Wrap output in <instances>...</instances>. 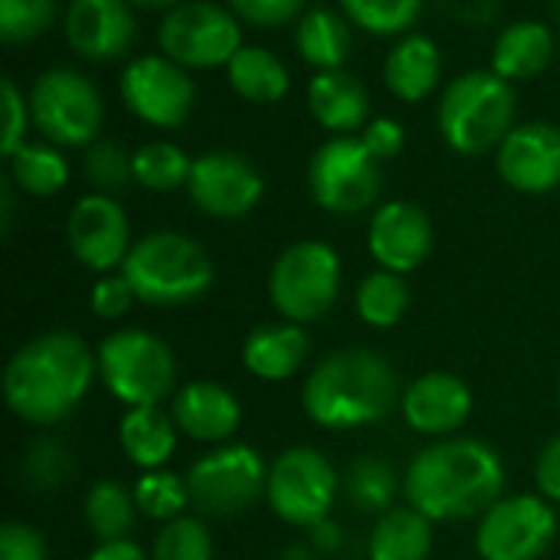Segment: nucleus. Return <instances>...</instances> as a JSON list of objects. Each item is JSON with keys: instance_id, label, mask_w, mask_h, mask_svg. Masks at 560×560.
I'll return each mask as SVG.
<instances>
[{"instance_id": "nucleus-40", "label": "nucleus", "mask_w": 560, "mask_h": 560, "mask_svg": "<svg viewBox=\"0 0 560 560\" xmlns=\"http://www.w3.org/2000/svg\"><path fill=\"white\" fill-rule=\"evenodd\" d=\"M23 469H26V476L33 479L36 489H56L69 472V453L56 440H39V443L30 446V453L23 459Z\"/></svg>"}, {"instance_id": "nucleus-34", "label": "nucleus", "mask_w": 560, "mask_h": 560, "mask_svg": "<svg viewBox=\"0 0 560 560\" xmlns=\"http://www.w3.org/2000/svg\"><path fill=\"white\" fill-rule=\"evenodd\" d=\"M131 167H135V180L141 187L167 194V190H177L180 184L190 180L194 161L171 141H151V144L135 151Z\"/></svg>"}, {"instance_id": "nucleus-5", "label": "nucleus", "mask_w": 560, "mask_h": 560, "mask_svg": "<svg viewBox=\"0 0 560 560\" xmlns=\"http://www.w3.org/2000/svg\"><path fill=\"white\" fill-rule=\"evenodd\" d=\"M515 89L492 69L463 72L446 85L440 102V131L459 154L499 148L515 128Z\"/></svg>"}, {"instance_id": "nucleus-17", "label": "nucleus", "mask_w": 560, "mask_h": 560, "mask_svg": "<svg viewBox=\"0 0 560 560\" xmlns=\"http://www.w3.org/2000/svg\"><path fill=\"white\" fill-rule=\"evenodd\" d=\"M368 249L387 272H413L433 249V226L430 217L407 200L384 203L368 226Z\"/></svg>"}, {"instance_id": "nucleus-28", "label": "nucleus", "mask_w": 560, "mask_h": 560, "mask_svg": "<svg viewBox=\"0 0 560 560\" xmlns=\"http://www.w3.org/2000/svg\"><path fill=\"white\" fill-rule=\"evenodd\" d=\"M226 79L236 95L256 105L279 102L289 92V69L276 52L262 46H243L226 66Z\"/></svg>"}, {"instance_id": "nucleus-12", "label": "nucleus", "mask_w": 560, "mask_h": 560, "mask_svg": "<svg viewBox=\"0 0 560 560\" xmlns=\"http://www.w3.org/2000/svg\"><path fill=\"white\" fill-rule=\"evenodd\" d=\"M158 43L164 56L184 69H210L230 66V59L243 49V33L230 10L203 0H184L161 20Z\"/></svg>"}, {"instance_id": "nucleus-42", "label": "nucleus", "mask_w": 560, "mask_h": 560, "mask_svg": "<svg viewBox=\"0 0 560 560\" xmlns=\"http://www.w3.org/2000/svg\"><path fill=\"white\" fill-rule=\"evenodd\" d=\"M46 538L26 522H7L0 528V560H46Z\"/></svg>"}, {"instance_id": "nucleus-18", "label": "nucleus", "mask_w": 560, "mask_h": 560, "mask_svg": "<svg viewBox=\"0 0 560 560\" xmlns=\"http://www.w3.org/2000/svg\"><path fill=\"white\" fill-rule=\"evenodd\" d=\"M499 174L522 194H548L560 184V128L518 125L499 144Z\"/></svg>"}, {"instance_id": "nucleus-45", "label": "nucleus", "mask_w": 560, "mask_h": 560, "mask_svg": "<svg viewBox=\"0 0 560 560\" xmlns=\"http://www.w3.org/2000/svg\"><path fill=\"white\" fill-rule=\"evenodd\" d=\"M361 141H364V148H368L377 161H390V158H397V154L404 151V141H407V138H404L400 121H394V118H374V121L364 125Z\"/></svg>"}, {"instance_id": "nucleus-16", "label": "nucleus", "mask_w": 560, "mask_h": 560, "mask_svg": "<svg viewBox=\"0 0 560 560\" xmlns=\"http://www.w3.org/2000/svg\"><path fill=\"white\" fill-rule=\"evenodd\" d=\"M66 240L72 256L92 272H112L128 259L135 246L128 217L121 203L108 194H89L75 200V207L69 210Z\"/></svg>"}, {"instance_id": "nucleus-2", "label": "nucleus", "mask_w": 560, "mask_h": 560, "mask_svg": "<svg viewBox=\"0 0 560 560\" xmlns=\"http://www.w3.org/2000/svg\"><path fill=\"white\" fill-rule=\"evenodd\" d=\"M95 374V351L75 331H46L7 361L3 400L23 423L56 427L82 404Z\"/></svg>"}, {"instance_id": "nucleus-20", "label": "nucleus", "mask_w": 560, "mask_h": 560, "mask_svg": "<svg viewBox=\"0 0 560 560\" xmlns=\"http://www.w3.org/2000/svg\"><path fill=\"white\" fill-rule=\"evenodd\" d=\"M69 46L92 62L118 59L135 39V16L128 0H72L66 13Z\"/></svg>"}, {"instance_id": "nucleus-19", "label": "nucleus", "mask_w": 560, "mask_h": 560, "mask_svg": "<svg viewBox=\"0 0 560 560\" xmlns=\"http://www.w3.org/2000/svg\"><path fill=\"white\" fill-rule=\"evenodd\" d=\"M400 413L413 433L446 440L472 417V390L456 374L430 371L404 390Z\"/></svg>"}, {"instance_id": "nucleus-47", "label": "nucleus", "mask_w": 560, "mask_h": 560, "mask_svg": "<svg viewBox=\"0 0 560 560\" xmlns=\"http://www.w3.org/2000/svg\"><path fill=\"white\" fill-rule=\"evenodd\" d=\"M85 560H151L135 541H102Z\"/></svg>"}, {"instance_id": "nucleus-44", "label": "nucleus", "mask_w": 560, "mask_h": 560, "mask_svg": "<svg viewBox=\"0 0 560 560\" xmlns=\"http://www.w3.org/2000/svg\"><path fill=\"white\" fill-rule=\"evenodd\" d=\"M236 16L256 26H282L292 16H299L305 0H230Z\"/></svg>"}, {"instance_id": "nucleus-37", "label": "nucleus", "mask_w": 560, "mask_h": 560, "mask_svg": "<svg viewBox=\"0 0 560 560\" xmlns=\"http://www.w3.org/2000/svg\"><path fill=\"white\" fill-rule=\"evenodd\" d=\"M151 560H213V538L200 518L180 515L158 532Z\"/></svg>"}, {"instance_id": "nucleus-14", "label": "nucleus", "mask_w": 560, "mask_h": 560, "mask_svg": "<svg viewBox=\"0 0 560 560\" xmlns=\"http://www.w3.org/2000/svg\"><path fill=\"white\" fill-rule=\"evenodd\" d=\"M125 105L154 128H177L194 108V82L167 56H141L121 72Z\"/></svg>"}, {"instance_id": "nucleus-38", "label": "nucleus", "mask_w": 560, "mask_h": 560, "mask_svg": "<svg viewBox=\"0 0 560 560\" xmlns=\"http://www.w3.org/2000/svg\"><path fill=\"white\" fill-rule=\"evenodd\" d=\"M56 16V0H0V39L16 46L43 36Z\"/></svg>"}, {"instance_id": "nucleus-13", "label": "nucleus", "mask_w": 560, "mask_h": 560, "mask_svg": "<svg viewBox=\"0 0 560 560\" xmlns=\"http://www.w3.org/2000/svg\"><path fill=\"white\" fill-rule=\"evenodd\" d=\"M558 535V512L541 495L499 499L476 528L482 560H541Z\"/></svg>"}, {"instance_id": "nucleus-33", "label": "nucleus", "mask_w": 560, "mask_h": 560, "mask_svg": "<svg viewBox=\"0 0 560 560\" xmlns=\"http://www.w3.org/2000/svg\"><path fill=\"white\" fill-rule=\"evenodd\" d=\"M345 495L358 512H374L384 515L394 509V495H397V476L384 459L374 456H361L348 466L345 472Z\"/></svg>"}, {"instance_id": "nucleus-31", "label": "nucleus", "mask_w": 560, "mask_h": 560, "mask_svg": "<svg viewBox=\"0 0 560 560\" xmlns=\"http://www.w3.org/2000/svg\"><path fill=\"white\" fill-rule=\"evenodd\" d=\"M354 308H358L361 322H368L371 328H394V325H400V318L410 308V289H407L404 276L377 269L361 279Z\"/></svg>"}, {"instance_id": "nucleus-35", "label": "nucleus", "mask_w": 560, "mask_h": 560, "mask_svg": "<svg viewBox=\"0 0 560 560\" xmlns=\"http://www.w3.org/2000/svg\"><path fill=\"white\" fill-rule=\"evenodd\" d=\"M135 502H138V512L144 518L174 522L190 505L187 479H180V476H174L167 469H151L135 482Z\"/></svg>"}, {"instance_id": "nucleus-4", "label": "nucleus", "mask_w": 560, "mask_h": 560, "mask_svg": "<svg viewBox=\"0 0 560 560\" xmlns=\"http://www.w3.org/2000/svg\"><path fill=\"white\" fill-rule=\"evenodd\" d=\"M121 276L135 289L138 302L174 308L197 302L213 285V259L197 240L164 230L148 233L131 246L121 262Z\"/></svg>"}, {"instance_id": "nucleus-25", "label": "nucleus", "mask_w": 560, "mask_h": 560, "mask_svg": "<svg viewBox=\"0 0 560 560\" xmlns=\"http://www.w3.org/2000/svg\"><path fill=\"white\" fill-rule=\"evenodd\" d=\"M440 72H443L440 46L430 36H420V33H413L404 43H397L394 52L384 62V82L404 102L427 98L436 89Z\"/></svg>"}, {"instance_id": "nucleus-9", "label": "nucleus", "mask_w": 560, "mask_h": 560, "mask_svg": "<svg viewBox=\"0 0 560 560\" xmlns=\"http://www.w3.org/2000/svg\"><path fill=\"white\" fill-rule=\"evenodd\" d=\"M338 472L331 459L312 446H292L269 466L266 502L285 525L318 528L338 499Z\"/></svg>"}, {"instance_id": "nucleus-22", "label": "nucleus", "mask_w": 560, "mask_h": 560, "mask_svg": "<svg viewBox=\"0 0 560 560\" xmlns=\"http://www.w3.org/2000/svg\"><path fill=\"white\" fill-rule=\"evenodd\" d=\"M308 358V335L295 322H272L249 331L243 345V364L253 377L279 384L299 374Z\"/></svg>"}, {"instance_id": "nucleus-10", "label": "nucleus", "mask_w": 560, "mask_h": 560, "mask_svg": "<svg viewBox=\"0 0 560 560\" xmlns=\"http://www.w3.org/2000/svg\"><path fill=\"white\" fill-rule=\"evenodd\" d=\"M30 115L46 141L59 148H85L98 138L102 98L75 69H46L33 82Z\"/></svg>"}, {"instance_id": "nucleus-1", "label": "nucleus", "mask_w": 560, "mask_h": 560, "mask_svg": "<svg viewBox=\"0 0 560 560\" xmlns=\"http://www.w3.org/2000/svg\"><path fill=\"white\" fill-rule=\"evenodd\" d=\"M502 456L489 443L466 436H446L417 453L404 479V495L410 509H417L430 522H466L476 515L482 518L502 499Z\"/></svg>"}, {"instance_id": "nucleus-50", "label": "nucleus", "mask_w": 560, "mask_h": 560, "mask_svg": "<svg viewBox=\"0 0 560 560\" xmlns=\"http://www.w3.org/2000/svg\"><path fill=\"white\" fill-rule=\"evenodd\" d=\"M558 7H560V0H558Z\"/></svg>"}, {"instance_id": "nucleus-43", "label": "nucleus", "mask_w": 560, "mask_h": 560, "mask_svg": "<svg viewBox=\"0 0 560 560\" xmlns=\"http://www.w3.org/2000/svg\"><path fill=\"white\" fill-rule=\"evenodd\" d=\"M20 144H26V102H23L20 89L13 85V79H3V138H0V148L7 158H13L20 151Z\"/></svg>"}, {"instance_id": "nucleus-11", "label": "nucleus", "mask_w": 560, "mask_h": 560, "mask_svg": "<svg viewBox=\"0 0 560 560\" xmlns=\"http://www.w3.org/2000/svg\"><path fill=\"white\" fill-rule=\"evenodd\" d=\"M308 187L328 213L354 217L374 207L381 194V161L361 138L338 135L322 144L308 164Z\"/></svg>"}, {"instance_id": "nucleus-26", "label": "nucleus", "mask_w": 560, "mask_h": 560, "mask_svg": "<svg viewBox=\"0 0 560 560\" xmlns=\"http://www.w3.org/2000/svg\"><path fill=\"white\" fill-rule=\"evenodd\" d=\"M433 551V522L417 509H390L368 538L371 560H427Z\"/></svg>"}, {"instance_id": "nucleus-49", "label": "nucleus", "mask_w": 560, "mask_h": 560, "mask_svg": "<svg viewBox=\"0 0 560 560\" xmlns=\"http://www.w3.org/2000/svg\"><path fill=\"white\" fill-rule=\"evenodd\" d=\"M558 400H560V387H558Z\"/></svg>"}, {"instance_id": "nucleus-30", "label": "nucleus", "mask_w": 560, "mask_h": 560, "mask_svg": "<svg viewBox=\"0 0 560 560\" xmlns=\"http://www.w3.org/2000/svg\"><path fill=\"white\" fill-rule=\"evenodd\" d=\"M135 489L121 486L118 479H98L85 495V525L102 541H125L138 518Z\"/></svg>"}, {"instance_id": "nucleus-41", "label": "nucleus", "mask_w": 560, "mask_h": 560, "mask_svg": "<svg viewBox=\"0 0 560 560\" xmlns=\"http://www.w3.org/2000/svg\"><path fill=\"white\" fill-rule=\"evenodd\" d=\"M92 312L105 322H115V318H125L131 312V305L138 302L135 289L128 285L125 276H102L95 285H92Z\"/></svg>"}, {"instance_id": "nucleus-29", "label": "nucleus", "mask_w": 560, "mask_h": 560, "mask_svg": "<svg viewBox=\"0 0 560 560\" xmlns=\"http://www.w3.org/2000/svg\"><path fill=\"white\" fill-rule=\"evenodd\" d=\"M295 43H299L302 59H305L312 69H318V72L341 69V62H345L348 52H351L348 23H345L335 10H325V7L308 10V13L299 20Z\"/></svg>"}, {"instance_id": "nucleus-3", "label": "nucleus", "mask_w": 560, "mask_h": 560, "mask_svg": "<svg viewBox=\"0 0 560 560\" xmlns=\"http://www.w3.org/2000/svg\"><path fill=\"white\" fill-rule=\"evenodd\" d=\"M394 364L368 348H345L315 364L302 387V407L322 430H354L381 423L400 404Z\"/></svg>"}, {"instance_id": "nucleus-21", "label": "nucleus", "mask_w": 560, "mask_h": 560, "mask_svg": "<svg viewBox=\"0 0 560 560\" xmlns=\"http://www.w3.org/2000/svg\"><path fill=\"white\" fill-rule=\"evenodd\" d=\"M171 417L177 430L197 443H223L236 433L243 410L233 390L217 381H190L174 394Z\"/></svg>"}, {"instance_id": "nucleus-8", "label": "nucleus", "mask_w": 560, "mask_h": 560, "mask_svg": "<svg viewBox=\"0 0 560 560\" xmlns=\"http://www.w3.org/2000/svg\"><path fill=\"white\" fill-rule=\"evenodd\" d=\"M269 486V466L246 443L220 446L200 456L187 472L190 505L210 518H233L253 509Z\"/></svg>"}, {"instance_id": "nucleus-48", "label": "nucleus", "mask_w": 560, "mask_h": 560, "mask_svg": "<svg viewBox=\"0 0 560 560\" xmlns=\"http://www.w3.org/2000/svg\"><path fill=\"white\" fill-rule=\"evenodd\" d=\"M128 3L131 7H141V10H174L184 0H128Z\"/></svg>"}, {"instance_id": "nucleus-7", "label": "nucleus", "mask_w": 560, "mask_h": 560, "mask_svg": "<svg viewBox=\"0 0 560 560\" xmlns=\"http://www.w3.org/2000/svg\"><path fill=\"white\" fill-rule=\"evenodd\" d=\"M341 259L322 240H302L279 253L269 272V299L285 322H318L338 299Z\"/></svg>"}, {"instance_id": "nucleus-6", "label": "nucleus", "mask_w": 560, "mask_h": 560, "mask_svg": "<svg viewBox=\"0 0 560 560\" xmlns=\"http://www.w3.org/2000/svg\"><path fill=\"white\" fill-rule=\"evenodd\" d=\"M95 361L102 384L125 407H154L177 381V361L167 341L141 328L112 331L95 348Z\"/></svg>"}, {"instance_id": "nucleus-32", "label": "nucleus", "mask_w": 560, "mask_h": 560, "mask_svg": "<svg viewBox=\"0 0 560 560\" xmlns=\"http://www.w3.org/2000/svg\"><path fill=\"white\" fill-rule=\"evenodd\" d=\"M10 177L23 194L49 197L59 194L69 180V164L52 144H20V151L10 158Z\"/></svg>"}, {"instance_id": "nucleus-46", "label": "nucleus", "mask_w": 560, "mask_h": 560, "mask_svg": "<svg viewBox=\"0 0 560 560\" xmlns=\"http://www.w3.org/2000/svg\"><path fill=\"white\" fill-rule=\"evenodd\" d=\"M535 479H538V489L548 502L560 505V436H555L541 456H538V466H535Z\"/></svg>"}, {"instance_id": "nucleus-36", "label": "nucleus", "mask_w": 560, "mask_h": 560, "mask_svg": "<svg viewBox=\"0 0 560 560\" xmlns=\"http://www.w3.org/2000/svg\"><path fill=\"white\" fill-rule=\"evenodd\" d=\"M341 10L351 23L368 33L394 36L417 23L423 0H341Z\"/></svg>"}, {"instance_id": "nucleus-39", "label": "nucleus", "mask_w": 560, "mask_h": 560, "mask_svg": "<svg viewBox=\"0 0 560 560\" xmlns=\"http://www.w3.org/2000/svg\"><path fill=\"white\" fill-rule=\"evenodd\" d=\"M131 161L135 154H128L118 141H108V138L95 141L89 144V154H85V177L95 187V194H112L125 187L128 177H135Z\"/></svg>"}, {"instance_id": "nucleus-23", "label": "nucleus", "mask_w": 560, "mask_h": 560, "mask_svg": "<svg viewBox=\"0 0 560 560\" xmlns=\"http://www.w3.org/2000/svg\"><path fill=\"white\" fill-rule=\"evenodd\" d=\"M308 108L322 128L335 135H351L368 125L371 102H368V89L354 75L331 69V72H318L308 82Z\"/></svg>"}, {"instance_id": "nucleus-27", "label": "nucleus", "mask_w": 560, "mask_h": 560, "mask_svg": "<svg viewBox=\"0 0 560 560\" xmlns=\"http://www.w3.org/2000/svg\"><path fill=\"white\" fill-rule=\"evenodd\" d=\"M555 36L545 23L538 20H522L502 30L492 49V72L502 79H532L551 62Z\"/></svg>"}, {"instance_id": "nucleus-15", "label": "nucleus", "mask_w": 560, "mask_h": 560, "mask_svg": "<svg viewBox=\"0 0 560 560\" xmlns=\"http://www.w3.org/2000/svg\"><path fill=\"white\" fill-rule=\"evenodd\" d=\"M190 200L217 220L246 217L262 200V174L233 151H207L194 161L187 180Z\"/></svg>"}, {"instance_id": "nucleus-24", "label": "nucleus", "mask_w": 560, "mask_h": 560, "mask_svg": "<svg viewBox=\"0 0 560 560\" xmlns=\"http://www.w3.org/2000/svg\"><path fill=\"white\" fill-rule=\"evenodd\" d=\"M177 433L180 430H177L174 417H167L158 404L154 407H128L118 423V443H121L125 456L144 472L164 469V463L177 450Z\"/></svg>"}]
</instances>
